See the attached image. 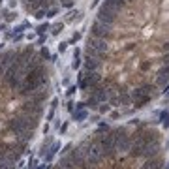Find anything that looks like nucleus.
Here are the masks:
<instances>
[{
    "label": "nucleus",
    "instance_id": "obj_30",
    "mask_svg": "<svg viewBox=\"0 0 169 169\" xmlns=\"http://www.w3.org/2000/svg\"><path fill=\"white\" fill-rule=\"evenodd\" d=\"M45 15H47V11H45V10H38V11H36V17H38V19H43Z\"/></svg>",
    "mask_w": 169,
    "mask_h": 169
},
{
    "label": "nucleus",
    "instance_id": "obj_39",
    "mask_svg": "<svg viewBox=\"0 0 169 169\" xmlns=\"http://www.w3.org/2000/svg\"><path fill=\"white\" fill-rule=\"evenodd\" d=\"M17 6V0H10V8H15Z\"/></svg>",
    "mask_w": 169,
    "mask_h": 169
},
{
    "label": "nucleus",
    "instance_id": "obj_9",
    "mask_svg": "<svg viewBox=\"0 0 169 169\" xmlns=\"http://www.w3.org/2000/svg\"><path fill=\"white\" fill-rule=\"evenodd\" d=\"M47 96H49L47 90H40V88H38L34 94H30V102H34V103H41V102L47 100Z\"/></svg>",
    "mask_w": 169,
    "mask_h": 169
},
{
    "label": "nucleus",
    "instance_id": "obj_7",
    "mask_svg": "<svg viewBox=\"0 0 169 169\" xmlns=\"http://www.w3.org/2000/svg\"><path fill=\"white\" fill-rule=\"evenodd\" d=\"M102 66V62L98 58H92V56H87L84 58V72H98Z\"/></svg>",
    "mask_w": 169,
    "mask_h": 169
},
{
    "label": "nucleus",
    "instance_id": "obj_2",
    "mask_svg": "<svg viewBox=\"0 0 169 169\" xmlns=\"http://www.w3.org/2000/svg\"><path fill=\"white\" fill-rule=\"evenodd\" d=\"M90 36L100 38V40H105V41L115 40V34L111 32V26L100 23V21H94V23H92V26H90Z\"/></svg>",
    "mask_w": 169,
    "mask_h": 169
},
{
    "label": "nucleus",
    "instance_id": "obj_31",
    "mask_svg": "<svg viewBox=\"0 0 169 169\" xmlns=\"http://www.w3.org/2000/svg\"><path fill=\"white\" fill-rule=\"evenodd\" d=\"M79 40H81V34H79V32H75L73 36H72V41H70V43H75V41H79Z\"/></svg>",
    "mask_w": 169,
    "mask_h": 169
},
{
    "label": "nucleus",
    "instance_id": "obj_24",
    "mask_svg": "<svg viewBox=\"0 0 169 169\" xmlns=\"http://www.w3.org/2000/svg\"><path fill=\"white\" fill-rule=\"evenodd\" d=\"M68 41H62V43H58V53H64L66 51V49H68Z\"/></svg>",
    "mask_w": 169,
    "mask_h": 169
},
{
    "label": "nucleus",
    "instance_id": "obj_16",
    "mask_svg": "<svg viewBox=\"0 0 169 169\" xmlns=\"http://www.w3.org/2000/svg\"><path fill=\"white\" fill-rule=\"evenodd\" d=\"M62 30H64V23H55L51 26V34H53V36H58Z\"/></svg>",
    "mask_w": 169,
    "mask_h": 169
},
{
    "label": "nucleus",
    "instance_id": "obj_37",
    "mask_svg": "<svg viewBox=\"0 0 169 169\" xmlns=\"http://www.w3.org/2000/svg\"><path fill=\"white\" fill-rule=\"evenodd\" d=\"M75 109H87V107H84V102H79L75 105Z\"/></svg>",
    "mask_w": 169,
    "mask_h": 169
},
{
    "label": "nucleus",
    "instance_id": "obj_38",
    "mask_svg": "<svg viewBox=\"0 0 169 169\" xmlns=\"http://www.w3.org/2000/svg\"><path fill=\"white\" fill-rule=\"evenodd\" d=\"M43 43H45V38L40 36V38H38V45H43Z\"/></svg>",
    "mask_w": 169,
    "mask_h": 169
},
{
    "label": "nucleus",
    "instance_id": "obj_36",
    "mask_svg": "<svg viewBox=\"0 0 169 169\" xmlns=\"http://www.w3.org/2000/svg\"><path fill=\"white\" fill-rule=\"evenodd\" d=\"M130 124H132V126H139L141 122H139V118H132V120H130Z\"/></svg>",
    "mask_w": 169,
    "mask_h": 169
},
{
    "label": "nucleus",
    "instance_id": "obj_23",
    "mask_svg": "<svg viewBox=\"0 0 169 169\" xmlns=\"http://www.w3.org/2000/svg\"><path fill=\"white\" fill-rule=\"evenodd\" d=\"M68 126H70V122L66 120L64 124H62V126H58V133H60V135H64V133L68 132Z\"/></svg>",
    "mask_w": 169,
    "mask_h": 169
},
{
    "label": "nucleus",
    "instance_id": "obj_27",
    "mask_svg": "<svg viewBox=\"0 0 169 169\" xmlns=\"http://www.w3.org/2000/svg\"><path fill=\"white\" fill-rule=\"evenodd\" d=\"M75 2H73V0H64V2H62L60 6H62V8H72V6H73Z\"/></svg>",
    "mask_w": 169,
    "mask_h": 169
},
{
    "label": "nucleus",
    "instance_id": "obj_40",
    "mask_svg": "<svg viewBox=\"0 0 169 169\" xmlns=\"http://www.w3.org/2000/svg\"><path fill=\"white\" fill-rule=\"evenodd\" d=\"M98 2H100V0H94V2L90 4V8H94V6H98Z\"/></svg>",
    "mask_w": 169,
    "mask_h": 169
},
{
    "label": "nucleus",
    "instance_id": "obj_8",
    "mask_svg": "<svg viewBox=\"0 0 169 169\" xmlns=\"http://www.w3.org/2000/svg\"><path fill=\"white\" fill-rule=\"evenodd\" d=\"M150 100H152V96H150V94H143V96L132 98V103H133V107H135V109H141V107H145V105L149 103Z\"/></svg>",
    "mask_w": 169,
    "mask_h": 169
},
{
    "label": "nucleus",
    "instance_id": "obj_22",
    "mask_svg": "<svg viewBox=\"0 0 169 169\" xmlns=\"http://www.w3.org/2000/svg\"><path fill=\"white\" fill-rule=\"evenodd\" d=\"M139 70H141V72H149V70H150V60H141Z\"/></svg>",
    "mask_w": 169,
    "mask_h": 169
},
{
    "label": "nucleus",
    "instance_id": "obj_29",
    "mask_svg": "<svg viewBox=\"0 0 169 169\" xmlns=\"http://www.w3.org/2000/svg\"><path fill=\"white\" fill-rule=\"evenodd\" d=\"M36 165H38V160L36 158H30V162H28V169H34Z\"/></svg>",
    "mask_w": 169,
    "mask_h": 169
},
{
    "label": "nucleus",
    "instance_id": "obj_20",
    "mask_svg": "<svg viewBox=\"0 0 169 169\" xmlns=\"http://www.w3.org/2000/svg\"><path fill=\"white\" fill-rule=\"evenodd\" d=\"M98 111H100V115H105V113L111 111V105H107V102H103V103L98 105Z\"/></svg>",
    "mask_w": 169,
    "mask_h": 169
},
{
    "label": "nucleus",
    "instance_id": "obj_35",
    "mask_svg": "<svg viewBox=\"0 0 169 169\" xmlns=\"http://www.w3.org/2000/svg\"><path fill=\"white\" fill-rule=\"evenodd\" d=\"M79 56H81V49H77V47H75V51H73V58H79Z\"/></svg>",
    "mask_w": 169,
    "mask_h": 169
},
{
    "label": "nucleus",
    "instance_id": "obj_6",
    "mask_svg": "<svg viewBox=\"0 0 169 169\" xmlns=\"http://www.w3.org/2000/svg\"><path fill=\"white\" fill-rule=\"evenodd\" d=\"M102 6H105L107 10H111V11L118 13V11L126 10V6H128V2H126V0H103V4H102Z\"/></svg>",
    "mask_w": 169,
    "mask_h": 169
},
{
    "label": "nucleus",
    "instance_id": "obj_17",
    "mask_svg": "<svg viewBox=\"0 0 169 169\" xmlns=\"http://www.w3.org/2000/svg\"><path fill=\"white\" fill-rule=\"evenodd\" d=\"M49 28H51V25H49V23H43V25H40V26L36 28V34H38V36H43Z\"/></svg>",
    "mask_w": 169,
    "mask_h": 169
},
{
    "label": "nucleus",
    "instance_id": "obj_25",
    "mask_svg": "<svg viewBox=\"0 0 169 169\" xmlns=\"http://www.w3.org/2000/svg\"><path fill=\"white\" fill-rule=\"evenodd\" d=\"M72 68H73V70H79V68H81V58H73Z\"/></svg>",
    "mask_w": 169,
    "mask_h": 169
},
{
    "label": "nucleus",
    "instance_id": "obj_1",
    "mask_svg": "<svg viewBox=\"0 0 169 169\" xmlns=\"http://www.w3.org/2000/svg\"><path fill=\"white\" fill-rule=\"evenodd\" d=\"M96 145L102 149L103 156H109V158H115V152H117V145H115V135H113V130L105 132L103 135H100L96 139Z\"/></svg>",
    "mask_w": 169,
    "mask_h": 169
},
{
    "label": "nucleus",
    "instance_id": "obj_42",
    "mask_svg": "<svg viewBox=\"0 0 169 169\" xmlns=\"http://www.w3.org/2000/svg\"><path fill=\"white\" fill-rule=\"evenodd\" d=\"M4 28H6V25H0V32H2V30H4Z\"/></svg>",
    "mask_w": 169,
    "mask_h": 169
},
{
    "label": "nucleus",
    "instance_id": "obj_32",
    "mask_svg": "<svg viewBox=\"0 0 169 169\" xmlns=\"http://www.w3.org/2000/svg\"><path fill=\"white\" fill-rule=\"evenodd\" d=\"M75 92H77V87L73 84V87H70V88H68V92H66V94H68V96H73Z\"/></svg>",
    "mask_w": 169,
    "mask_h": 169
},
{
    "label": "nucleus",
    "instance_id": "obj_43",
    "mask_svg": "<svg viewBox=\"0 0 169 169\" xmlns=\"http://www.w3.org/2000/svg\"><path fill=\"white\" fill-rule=\"evenodd\" d=\"M126 2H128V4H130V2H133V0H126Z\"/></svg>",
    "mask_w": 169,
    "mask_h": 169
},
{
    "label": "nucleus",
    "instance_id": "obj_34",
    "mask_svg": "<svg viewBox=\"0 0 169 169\" xmlns=\"http://www.w3.org/2000/svg\"><path fill=\"white\" fill-rule=\"evenodd\" d=\"M53 117H55V109H51L47 113V120H53Z\"/></svg>",
    "mask_w": 169,
    "mask_h": 169
},
{
    "label": "nucleus",
    "instance_id": "obj_13",
    "mask_svg": "<svg viewBox=\"0 0 169 169\" xmlns=\"http://www.w3.org/2000/svg\"><path fill=\"white\" fill-rule=\"evenodd\" d=\"M72 117H73V120L81 122V120H84V118L88 117V113H87V109H75V111L72 113Z\"/></svg>",
    "mask_w": 169,
    "mask_h": 169
},
{
    "label": "nucleus",
    "instance_id": "obj_12",
    "mask_svg": "<svg viewBox=\"0 0 169 169\" xmlns=\"http://www.w3.org/2000/svg\"><path fill=\"white\" fill-rule=\"evenodd\" d=\"M158 117H160L162 128H169V107H167V109H162V111L158 113Z\"/></svg>",
    "mask_w": 169,
    "mask_h": 169
},
{
    "label": "nucleus",
    "instance_id": "obj_19",
    "mask_svg": "<svg viewBox=\"0 0 169 169\" xmlns=\"http://www.w3.org/2000/svg\"><path fill=\"white\" fill-rule=\"evenodd\" d=\"M13 19H17V11H13V10L6 11V17H4V21H6V23H11Z\"/></svg>",
    "mask_w": 169,
    "mask_h": 169
},
{
    "label": "nucleus",
    "instance_id": "obj_21",
    "mask_svg": "<svg viewBox=\"0 0 169 169\" xmlns=\"http://www.w3.org/2000/svg\"><path fill=\"white\" fill-rule=\"evenodd\" d=\"M79 17H81V13L77 11V10H75V11H68V15H66V21H73V19H79Z\"/></svg>",
    "mask_w": 169,
    "mask_h": 169
},
{
    "label": "nucleus",
    "instance_id": "obj_11",
    "mask_svg": "<svg viewBox=\"0 0 169 169\" xmlns=\"http://www.w3.org/2000/svg\"><path fill=\"white\" fill-rule=\"evenodd\" d=\"M58 149H60V143H53L51 147H49V150L45 152V156H43V158H45V162H47V164H49V162H51V160L55 158V154H56V152H58Z\"/></svg>",
    "mask_w": 169,
    "mask_h": 169
},
{
    "label": "nucleus",
    "instance_id": "obj_33",
    "mask_svg": "<svg viewBox=\"0 0 169 169\" xmlns=\"http://www.w3.org/2000/svg\"><path fill=\"white\" fill-rule=\"evenodd\" d=\"M66 109H68L70 113H73V102H68V103H66Z\"/></svg>",
    "mask_w": 169,
    "mask_h": 169
},
{
    "label": "nucleus",
    "instance_id": "obj_41",
    "mask_svg": "<svg viewBox=\"0 0 169 169\" xmlns=\"http://www.w3.org/2000/svg\"><path fill=\"white\" fill-rule=\"evenodd\" d=\"M43 167H45V164H41V165H36L34 169H43Z\"/></svg>",
    "mask_w": 169,
    "mask_h": 169
},
{
    "label": "nucleus",
    "instance_id": "obj_14",
    "mask_svg": "<svg viewBox=\"0 0 169 169\" xmlns=\"http://www.w3.org/2000/svg\"><path fill=\"white\" fill-rule=\"evenodd\" d=\"M53 143H55L53 137H47V139L43 141V143H41V147H40V156H45V152L49 150V147H51Z\"/></svg>",
    "mask_w": 169,
    "mask_h": 169
},
{
    "label": "nucleus",
    "instance_id": "obj_15",
    "mask_svg": "<svg viewBox=\"0 0 169 169\" xmlns=\"http://www.w3.org/2000/svg\"><path fill=\"white\" fill-rule=\"evenodd\" d=\"M98 105H100V102L94 100L92 96L87 98V102H84V107H88V109H98Z\"/></svg>",
    "mask_w": 169,
    "mask_h": 169
},
{
    "label": "nucleus",
    "instance_id": "obj_18",
    "mask_svg": "<svg viewBox=\"0 0 169 169\" xmlns=\"http://www.w3.org/2000/svg\"><path fill=\"white\" fill-rule=\"evenodd\" d=\"M40 56H41V58H45V60H51V53H49L47 45H43V47L40 49Z\"/></svg>",
    "mask_w": 169,
    "mask_h": 169
},
{
    "label": "nucleus",
    "instance_id": "obj_10",
    "mask_svg": "<svg viewBox=\"0 0 169 169\" xmlns=\"http://www.w3.org/2000/svg\"><path fill=\"white\" fill-rule=\"evenodd\" d=\"M58 167L60 169H77V165L73 164V160L70 156H62L60 162H58Z\"/></svg>",
    "mask_w": 169,
    "mask_h": 169
},
{
    "label": "nucleus",
    "instance_id": "obj_44",
    "mask_svg": "<svg viewBox=\"0 0 169 169\" xmlns=\"http://www.w3.org/2000/svg\"><path fill=\"white\" fill-rule=\"evenodd\" d=\"M165 169H169V164H167V165H165Z\"/></svg>",
    "mask_w": 169,
    "mask_h": 169
},
{
    "label": "nucleus",
    "instance_id": "obj_5",
    "mask_svg": "<svg viewBox=\"0 0 169 169\" xmlns=\"http://www.w3.org/2000/svg\"><path fill=\"white\" fill-rule=\"evenodd\" d=\"M87 47H92L96 49V51H100V53H107V41L105 40H100V38H94V36H88L87 40Z\"/></svg>",
    "mask_w": 169,
    "mask_h": 169
},
{
    "label": "nucleus",
    "instance_id": "obj_4",
    "mask_svg": "<svg viewBox=\"0 0 169 169\" xmlns=\"http://www.w3.org/2000/svg\"><path fill=\"white\" fill-rule=\"evenodd\" d=\"M90 96L94 98V100H98L100 103H103V102H109L111 100V90L107 88V87H94V88H90Z\"/></svg>",
    "mask_w": 169,
    "mask_h": 169
},
{
    "label": "nucleus",
    "instance_id": "obj_26",
    "mask_svg": "<svg viewBox=\"0 0 169 169\" xmlns=\"http://www.w3.org/2000/svg\"><path fill=\"white\" fill-rule=\"evenodd\" d=\"M98 130H100V132H109L111 128H109V124H105V122H102L100 126H98Z\"/></svg>",
    "mask_w": 169,
    "mask_h": 169
},
{
    "label": "nucleus",
    "instance_id": "obj_45",
    "mask_svg": "<svg viewBox=\"0 0 169 169\" xmlns=\"http://www.w3.org/2000/svg\"><path fill=\"white\" fill-rule=\"evenodd\" d=\"M55 169H60V167H55Z\"/></svg>",
    "mask_w": 169,
    "mask_h": 169
},
{
    "label": "nucleus",
    "instance_id": "obj_46",
    "mask_svg": "<svg viewBox=\"0 0 169 169\" xmlns=\"http://www.w3.org/2000/svg\"><path fill=\"white\" fill-rule=\"evenodd\" d=\"M0 2H4V0H0Z\"/></svg>",
    "mask_w": 169,
    "mask_h": 169
},
{
    "label": "nucleus",
    "instance_id": "obj_28",
    "mask_svg": "<svg viewBox=\"0 0 169 169\" xmlns=\"http://www.w3.org/2000/svg\"><path fill=\"white\" fill-rule=\"evenodd\" d=\"M25 36H23V32H19V34H13V41H15V43H19L21 40H23Z\"/></svg>",
    "mask_w": 169,
    "mask_h": 169
},
{
    "label": "nucleus",
    "instance_id": "obj_3",
    "mask_svg": "<svg viewBox=\"0 0 169 169\" xmlns=\"http://www.w3.org/2000/svg\"><path fill=\"white\" fill-rule=\"evenodd\" d=\"M96 21H100V23L107 25V26H113V25L117 23V13L107 10L105 6H102V8L98 10V13H96Z\"/></svg>",
    "mask_w": 169,
    "mask_h": 169
}]
</instances>
